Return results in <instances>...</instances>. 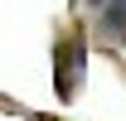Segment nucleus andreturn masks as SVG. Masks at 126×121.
Wrapping results in <instances>:
<instances>
[{"label": "nucleus", "mask_w": 126, "mask_h": 121, "mask_svg": "<svg viewBox=\"0 0 126 121\" xmlns=\"http://www.w3.org/2000/svg\"><path fill=\"white\" fill-rule=\"evenodd\" d=\"M82 82V39H68V44H58V63H53V87H58V97H73Z\"/></svg>", "instance_id": "obj_1"}, {"label": "nucleus", "mask_w": 126, "mask_h": 121, "mask_svg": "<svg viewBox=\"0 0 126 121\" xmlns=\"http://www.w3.org/2000/svg\"><path fill=\"white\" fill-rule=\"evenodd\" d=\"M102 5H107L111 24H126V0H102Z\"/></svg>", "instance_id": "obj_2"}]
</instances>
